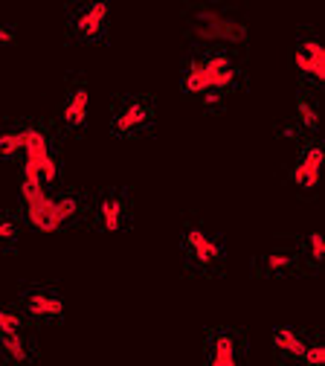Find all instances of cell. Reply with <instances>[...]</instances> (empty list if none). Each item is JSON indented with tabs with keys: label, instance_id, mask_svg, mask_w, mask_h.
<instances>
[{
	"label": "cell",
	"instance_id": "9a60e30c",
	"mask_svg": "<svg viewBox=\"0 0 325 366\" xmlns=\"http://www.w3.org/2000/svg\"><path fill=\"white\" fill-rule=\"evenodd\" d=\"M299 256H302V264L316 270L322 264V256H325V239L322 233H308L302 242H299Z\"/></svg>",
	"mask_w": 325,
	"mask_h": 366
},
{
	"label": "cell",
	"instance_id": "8992f818",
	"mask_svg": "<svg viewBox=\"0 0 325 366\" xmlns=\"http://www.w3.org/2000/svg\"><path fill=\"white\" fill-rule=\"evenodd\" d=\"M192 29H195V35L204 38V41H215V38H224V41H244V38H247V26H244V24L221 15L215 6H198V9H195Z\"/></svg>",
	"mask_w": 325,
	"mask_h": 366
},
{
	"label": "cell",
	"instance_id": "5bb4252c",
	"mask_svg": "<svg viewBox=\"0 0 325 366\" xmlns=\"http://www.w3.org/2000/svg\"><path fill=\"white\" fill-rule=\"evenodd\" d=\"M24 154V122H12L0 128V157L12 160Z\"/></svg>",
	"mask_w": 325,
	"mask_h": 366
},
{
	"label": "cell",
	"instance_id": "6da1fadb",
	"mask_svg": "<svg viewBox=\"0 0 325 366\" xmlns=\"http://www.w3.org/2000/svg\"><path fill=\"white\" fill-rule=\"evenodd\" d=\"M180 250H183V264L195 277H212L221 273L226 262V247L224 242L201 221H186L183 236H180Z\"/></svg>",
	"mask_w": 325,
	"mask_h": 366
},
{
	"label": "cell",
	"instance_id": "ac0fdd59",
	"mask_svg": "<svg viewBox=\"0 0 325 366\" xmlns=\"http://www.w3.org/2000/svg\"><path fill=\"white\" fill-rule=\"evenodd\" d=\"M325 363V343L319 335L311 337V343L305 346V355H302V366H322Z\"/></svg>",
	"mask_w": 325,
	"mask_h": 366
},
{
	"label": "cell",
	"instance_id": "d6986e66",
	"mask_svg": "<svg viewBox=\"0 0 325 366\" xmlns=\"http://www.w3.org/2000/svg\"><path fill=\"white\" fill-rule=\"evenodd\" d=\"M224 99H226V94H221V90H206V94H201L204 108H212V111H218L224 105Z\"/></svg>",
	"mask_w": 325,
	"mask_h": 366
},
{
	"label": "cell",
	"instance_id": "ffe728a7",
	"mask_svg": "<svg viewBox=\"0 0 325 366\" xmlns=\"http://www.w3.org/2000/svg\"><path fill=\"white\" fill-rule=\"evenodd\" d=\"M15 38V29L9 24H0V41H12Z\"/></svg>",
	"mask_w": 325,
	"mask_h": 366
},
{
	"label": "cell",
	"instance_id": "e0dca14e",
	"mask_svg": "<svg viewBox=\"0 0 325 366\" xmlns=\"http://www.w3.org/2000/svg\"><path fill=\"white\" fill-rule=\"evenodd\" d=\"M0 332H26V317L0 305Z\"/></svg>",
	"mask_w": 325,
	"mask_h": 366
},
{
	"label": "cell",
	"instance_id": "30bf717a",
	"mask_svg": "<svg viewBox=\"0 0 325 366\" xmlns=\"http://www.w3.org/2000/svg\"><path fill=\"white\" fill-rule=\"evenodd\" d=\"M302 256H299V242L294 247H276V250H267L256 259L253 270L259 277H285V273H296L302 270Z\"/></svg>",
	"mask_w": 325,
	"mask_h": 366
},
{
	"label": "cell",
	"instance_id": "52a82bcc",
	"mask_svg": "<svg viewBox=\"0 0 325 366\" xmlns=\"http://www.w3.org/2000/svg\"><path fill=\"white\" fill-rule=\"evenodd\" d=\"M87 111H90V90L81 79H70L64 99L59 108V128L64 134H81L84 122H87Z\"/></svg>",
	"mask_w": 325,
	"mask_h": 366
},
{
	"label": "cell",
	"instance_id": "5b68a950",
	"mask_svg": "<svg viewBox=\"0 0 325 366\" xmlns=\"http://www.w3.org/2000/svg\"><path fill=\"white\" fill-rule=\"evenodd\" d=\"M21 311L26 320L35 323H56L64 317V300L50 285H29L21 294Z\"/></svg>",
	"mask_w": 325,
	"mask_h": 366
},
{
	"label": "cell",
	"instance_id": "277c9868",
	"mask_svg": "<svg viewBox=\"0 0 325 366\" xmlns=\"http://www.w3.org/2000/svg\"><path fill=\"white\" fill-rule=\"evenodd\" d=\"M134 215V204L131 195L122 189H105L96 198H90V212H87V224H96L108 233L125 230Z\"/></svg>",
	"mask_w": 325,
	"mask_h": 366
},
{
	"label": "cell",
	"instance_id": "7a4b0ae2",
	"mask_svg": "<svg viewBox=\"0 0 325 366\" xmlns=\"http://www.w3.org/2000/svg\"><path fill=\"white\" fill-rule=\"evenodd\" d=\"M154 128V102L149 97H119L111 105V131L116 137H146Z\"/></svg>",
	"mask_w": 325,
	"mask_h": 366
},
{
	"label": "cell",
	"instance_id": "8fae6325",
	"mask_svg": "<svg viewBox=\"0 0 325 366\" xmlns=\"http://www.w3.org/2000/svg\"><path fill=\"white\" fill-rule=\"evenodd\" d=\"M108 26V4L96 0V4L81 6L73 18H70V32L81 41H96Z\"/></svg>",
	"mask_w": 325,
	"mask_h": 366
},
{
	"label": "cell",
	"instance_id": "ba28073f",
	"mask_svg": "<svg viewBox=\"0 0 325 366\" xmlns=\"http://www.w3.org/2000/svg\"><path fill=\"white\" fill-rule=\"evenodd\" d=\"M322 163H325V149L316 140H308L299 149L296 163L291 166V180L294 187L302 192H316L319 189V177H322Z\"/></svg>",
	"mask_w": 325,
	"mask_h": 366
},
{
	"label": "cell",
	"instance_id": "9c48e42d",
	"mask_svg": "<svg viewBox=\"0 0 325 366\" xmlns=\"http://www.w3.org/2000/svg\"><path fill=\"white\" fill-rule=\"evenodd\" d=\"M311 337H314V332H302L294 326H279L273 332L276 360L282 366H302V355H305V346L311 343Z\"/></svg>",
	"mask_w": 325,
	"mask_h": 366
},
{
	"label": "cell",
	"instance_id": "7c38bea8",
	"mask_svg": "<svg viewBox=\"0 0 325 366\" xmlns=\"http://www.w3.org/2000/svg\"><path fill=\"white\" fill-rule=\"evenodd\" d=\"M38 357V349L26 332H0V360L9 366H29Z\"/></svg>",
	"mask_w": 325,
	"mask_h": 366
},
{
	"label": "cell",
	"instance_id": "4fadbf2b",
	"mask_svg": "<svg viewBox=\"0 0 325 366\" xmlns=\"http://www.w3.org/2000/svg\"><path fill=\"white\" fill-rule=\"evenodd\" d=\"M294 122L308 137H316V131H319V102H316V97L311 94V90H302V94L296 97V117H294Z\"/></svg>",
	"mask_w": 325,
	"mask_h": 366
},
{
	"label": "cell",
	"instance_id": "3957f363",
	"mask_svg": "<svg viewBox=\"0 0 325 366\" xmlns=\"http://www.w3.org/2000/svg\"><path fill=\"white\" fill-rule=\"evenodd\" d=\"M204 366H247L244 335L232 326H215L204 340Z\"/></svg>",
	"mask_w": 325,
	"mask_h": 366
},
{
	"label": "cell",
	"instance_id": "2e32d148",
	"mask_svg": "<svg viewBox=\"0 0 325 366\" xmlns=\"http://www.w3.org/2000/svg\"><path fill=\"white\" fill-rule=\"evenodd\" d=\"M21 233H24L21 218H15V215H0V250L15 247L18 239H21Z\"/></svg>",
	"mask_w": 325,
	"mask_h": 366
}]
</instances>
